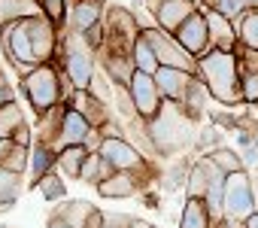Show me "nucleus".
Instances as JSON below:
<instances>
[{
	"label": "nucleus",
	"instance_id": "nucleus-1",
	"mask_svg": "<svg viewBox=\"0 0 258 228\" xmlns=\"http://www.w3.org/2000/svg\"><path fill=\"white\" fill-rule=\"evenodd\" d=\"M195 76L207 85L210 97L219 100L222 106H237L243 103L240 82H243V67L237 52H222V49H207L198 58Z\"/></svg>",
	"mask_w": 258,
	"mask_h": 228
},
{
	"label": "nucleus",
	"instance_id": "nucleus-2",
	"mask_svg": "<svg viewBox=\"0 0 258 228\" xmlns=\"http://www.w3.org/2000/svg\"><path fill=\"white\" fill-rule=\"evenodd\" d=\"M195 125L198 122L188 119L176 103L164 100L158 116L146 122V131H149V140L161 158H176V155H185L188 149H195V137H198Z\"/></svg>",
	"mask_w": 258,
	"mask_h": 228
},
{
	"label": "nucleus",
	"instance_id": "nucleus-3",
	"mask_svg": "<svg viewBox=\"0 0 258 228\" xmlns=\"http://www.w3.org/2000/svg\"><path fill=\"white\" fill-rule=\"evenodd\" d=\"M73 91H76V88L70 85L67 73H64L61 67H55V61H52V64H37V67L22 79V94L28 97L31 109L37 112V119L46 116V112H52L55 106H61Z\"/></svg>",
	"mask_w": 258,
	"mask_h": 228
},
{
	"label": "nucleus",
	"instance_id": "nucleus-4",
	"mask_svg": "<svg viewBox=\"0 0 258 228\" xmlns=\"http://www.w3.org/2000/svg\"><path fill=\"white\" fill-rule=\"evenodd\" d=\"M58 58H61V70L67 73L70 85L88 91L91 88V79L97 73V52L85 43V37L64 31L61 46H58Z\"/></svg>",
	"mask_w": 258,
	"mask_h": 228
},
{
	"label": "nucleus",
	"instance_id": "nucleus-5",
	"mask_svg": "<svg viewBox=\"0 0 258 228\" xmlns=\"http://www.w3.org/2000/svg\"><path fill=\"white\" fill-rule=\"evenodd\" d=\"M255 198V180L249 177V170H237L228 174L225 180V222L231 228H243L246 216H252L258 207Z\"/></svg>",
	"mask_w": 258,
	"mask_h": 228
},
{
	"label": "nucleus",
	"instance_id": "nucleus-6",
	"mask_svg": "<svg viewBox=\"0 0 258 228\" xmlns=\"http://www.w3.org/2000/svg\"><path fill=\"white\" fill-rule=\"evenodd\" d=\"M0 46H4V55L7 61L22 73V79L40 64L37 55H34V43H31V28H28V19L25 22H16L10 25L7 31H0Z\"/></svg>",
	"mask_w": 258,
	"mask_h": 228
},
{
	"label": "nucleus",
	"instance_id": "nucleus-7",
	"mask_svg": "<svg viewBox=\"0 0 258 228\" xmlns=\"http://www.w3.org/2000/svg\"><path fill=\"white\" fill-rule=\"evenodd\" d=\"M143 37L149 40V46H152V52H155V58H158L161 67H176V70H188V73L198 70V58H191V55L176 43L173 34H167V31H161V28L155 25V28H146Z\"/></svg>",
	"mask_w": 258,
	"mask_h": 228
},
{
	"label": "nucleus",
	"instance_id": "nucleus-8",
	"mask_svg": "<svg viewBox=\"0 0 258 228\" xmlns=\"http://www.w3.org/2000/svg\"><path fill=\"white\" fill-rule=\"evenodd\" d=\"M127 91H131L134 97V106L140 112V119H155L158 116V109L164 106V97H161V88L155 82L152 73H143V70H134L131 76V85H127Z\"/></svg>",
	"mask_w": 258,
	"mask_h": 228
},
{
	"label": "nucleus",
	"instance_id": "nucleus-9",
	"mask_svg": "<svg viewBox=\"0 0 258 228\" xmlns=\"http://www.w3.org/2000/svg\"><path fill=\"white\" fill-rule=\"evenodd\" d=\"M28 28H31V43H34V55L40 64H52L58 58V46H61V34H58V25L46 16H37V19H28Z\"/></svg>",
	"mask_w": 258,
	"mask_h": 228
},
{
	"label": "nucleus",
	"instance_id": "nucleus-10",
	"mask_svg": "<svg viewBox=\"0 0 258 228\" xmlns=\"http://www.w3.org/2000/svg\"><path fill=\"white\" fill-rule=\"evenodd\" d=\"M91 131H94L91 122L82 116V112H76V109L67 103L64 119H61V128H58V137H55L52 149L61 152V149H67V146H85V140L91 137Z\"/></svg>",
	"mask_w": 258,
	"mask_h": 228
},
{
	"label": "nucleus",
	"instance_id": "nucleus-11",
	"mask_svg": "<svg viewBox=\"0 0 258 228\" xmlns=\"http://www.w3.org/2000/svg\"><path fill=\"white\" fill-rule=\"evenodd\" d=\"M155 16V25L167 34H176L195 13H198V4L195 0H161L158 7L149 10Z\"/></svg>",
	"mask_w": 258,
	"mask_h": 228
},
{
	"label": "nucleus",
	"instance_id": "nucleus-12",
	"mask_svg": "<svg viewBox=\"0 0 258 228\" xmlns=\"http://www.w3.org/2000/svg\"><path fill=\"white\" fill-rule=\"evenodd\" d=\"M173 37H176V43H179L191 58H201V55L210 49V28H207V16L198 10V13H195V16H191V19H188L176 34H173Z\"/></svg>",
	"mask_w": 258,
	"mask_h": 228
},
{
	"label": "nucleus",
	"instance_id": "nucleus-13",
	"mask_svg": "<svg viewBox=\"0 0 258 228\" xmlns=\"http://www.w3.org/2000/svg\"><path fill=\"white\" fill-rule=\"evenodd\" d=\"M152 180H146V177H140V174H134V170H115L109 180H103V183H97L94 189H97V195L100 198H134L137 192H143L146 186H149Z\"/></svg>",
	"mask_w": 258,
	"mask_h": 228
},
{
	"label": "nucleus",
	"instance_id": "nucleus-14",
	"mask_svg": "<svg viewBox=\"0 0 258 228\" xmlns=\"http://www.w3.org/2000/svg\"><path fill=\"white\" fill-rule=\"evenodd\" d=\"M228 174L210 158V155H201L195 164H191V174H188V183H185V198H204L207 189L213 183H222Z\"/></svg>",
	"mask_w": 258,
	"mask_h": 228
},
{
	"label": "nucleus",
	"instance_id": "nucleus-15",
	"mask_svg": "<svg viewBox=\"0 0 258 228\" xmlns=\"http://www.w3.org/2000/svg\"><path fill=\"white\" fill-rule=\"evenodd\" d=\"M106 16V4L103 0H73L70 13H67V28L70 34H85L88 28L100 25Z\"/></svg>",
	"mask_w": 258,
	"mask_h": 228
},
{
	"label": "nucleus",
	"instance_id": "nucleus-16",
	"mask_svg": "<svg viewBox=\"0 0 258 228\" xmlns=\"http://www.w3.org/2000/svg\"><path fill=\"white\" fill-rule=\"evenodd\" d=\"M207 16V28H210V49H222V52H237L240 40H237V28L228 16H222L219 10H201Z\"/></svg>",
	"mask_w": 258,
	"mask_h": 228
},
{
	"label": "nucleus",
	"instance_id": "nucleus-17",
	"mask_svg": "<svg viewBox=\"0 0 258 228\" xmlns=\"http://www.w3.org/2000/svg\"><path fill=\"white\" fill-rule=\"evenodd\" d=\"M67 103H70L76 112H82V116L91 122V128H103V125L112 119V106H109V103H103L100 97H94L91 91L76 88V91L67 97Z\"/></svg>",
	"mask_w": 258,
	"mask_h": 228
},
{
	"label": "nucleus",
	"instance_id": "nucleus-18",
	"mask_svg": "<svg viewBox=\"0 0 258 228\" xmlns=\"http://www.w3.org/2000/svg\"><path fill=\"white\" fill-rule=\"evenodd\" d=\"M195 79H198L195 73L176 70V67H158V73H155V82L161 88V97L170 100V103H179L185 97V91L195 85Z\"/></svg>",
	"mask_w": 258,
	"mask_h": 228
},
{
	"label": "nucleus",
	"instance_id": "nucleus-19",
	"mask_svg": "<svg viewBox=\"0 0 258 228\" xmlns=\"http://www.w3.org/2000/svg\"><path fill=\"white\" fill-rule=\"evenodd\" d=\"M97 67L112 79V85H131V76H134V58L131 55H121V52H109V49H100L97 52Z\"/></svg>",
	"mask_w": 258,
	"mask_h": 228
},
{
	"label": "nucleus",
	"instance_id": "nucleus-20",
	"mask_svg": "<svg viewBox=\"0 0 258 228\" xmlns=\"http://www.w3.org/2000/svg\"><path fill=\"white\" fill-rule=\"evenodd\" d=\"M37 16H43L40 0H0V31H7L10 25L25 22V19H37Z\"/></svg>",
	"mask_w": 258,
	"mask_h": 228
},
{
	"label": "nucleus",
	"instance_id": "nucleus-21",
	"mask_svg": "<svg viewBox=\"0 0 258 228\" xmlns=\"http://www.w3.org/2000/svg\"><path fill=\"white\" fill-rule=\"evenodd\" d=\"M191 158L188 155H176L164 170H161V177H158V189L161 192H167V195H173V192H179V189H185V183H188V174H191Z\"/></svg>",
	"mask_w": 258,
	"mask_h": 228
},
{
	"label": "nucleus",
	"instance_id": "nucleus-22",
	"mask_svg": "<svg viewBox=\"0 0 258 228\" xmlns=\"http://www.w3.org/2000/svg\"><path fill=\"white\" fill-rule=\"evenodd\" d=\"M55 161H58V152L49 143L34 140V146H31V177H34V183L31 186H37L46 174H55Z\"/></svg>",
	"mask_w": 258,
	"mask_h": 228
},
{
	"label": "nucleus",
	"instance_id": "nucleus-23",
	"mask_svg": "<svg viewBox=\"0 0 258 228\" xmlns=\"http://www.w3.org/2000/svg\"><path fill=\"white\" fill-rule=\"evenodd\" d=\"M85 158H88V149H85V146H67V149H61V152H58L55 174H61L64 180H79Z\"/></svg>",
	"mask_w": 258,
	"mask_h": 228
},
{
	"label": "nucleus",
	"instance_id": "nucleus-24",
	"mask_svg": "<svg viewBox=\"0 0 258 228\" xmlns=\"http://www.w3.org/2000/svg\"><path fill=\"white\" fill-rule=\"evenodd\" d=\"M213 216L204 204V198H185L182 213H179V228H213Z\"/></svg>",
	"mask_w": 258,
	"mask_h": 228
},
{
	"label": "nucleus",
	"instance_id": "nucleus-25",
	"mask_svg": "<svg viewBox=\"0 0 258 228\" xmlns=\"http://www.w3.org/2000/svg\"><path fill=\"white\" fill-rule=\"evenodd\" d=\"M115 174V167L100 155V152H88L85 164H82V174H79V183H88V186H97L103 180H109Z\"/></svg>",
	"mask_w": 258,
	"mask_h": 228
},
{
	"label": "nucleus",
	"instance_id": "nucleus-26",
	"mask_svg": "<svg viewBox=\"0 0 258 228\" xmlns=\"http://www.w3.org/2000/svg\"><path fill=\"white\" fill-rule=\"evenodd\" d=\"M19 195H22V174H13L7 167H0V213L13 210Z\"/></svg>",
	"mask_w": 258,
	"mask_h": 228
},
{
	"label": "nucleus",
	"instance_id": "nucleus-27",
	"mask_svg": "<svg viewBox=\"0 0 258 228\" xmlns=\"http://www.w3.org/2000/svg\"><path fill=\"white\" fill-rule=\"evenodd\" d=\"M234 28H237V40L243 49H258V10H246L234 22Z\"/></svg>",
	"mask_w": 258,
	"mask_h": 228
},
{
	"label": "nucleus",
	"instance_id": "nucleus-28",
	"mask_svg": "<svg viewBox=\"0 0 258 228\" xmlns=\"http://www.w3.org/2000/svg\"><path fill=\"white\" fill-rule=\"evenodd\" d=\"M131 58H134V67L137 70H143V73H158V58H155V52H152V46H149V40L140 34L137 37V43H134V49H131Z\"/></svg>",
	"mask_w": 258,
	"mask_h": 228
},
{
	"label": "nucleus",
	"instance_id": "nucleus-29",
	"mask_svg": "<svg viewBox=\"0 0 258 228\" xmlns=\"http://www.w3.org/2000/svg\"><path fill=\"white\" fill-rule=\"evenodd\" d=\"M219 146H225V128H219V125H207V128H198V137H195V152H201V155H210L213 149H219Z\"/></svg>",
	"mask_w": 258,
	"mask_h": 228
},
{
	"label": "nucleus",
	"instance_id": "nucleus-30",
	"mask_svg": "<svg viewBox=\"0 0 258 228\" xmlns=\"http://www.w3.org/2000/svg\"><path fill=\"white\" fill-rule=\"evenodd\" d=\"M91 210H94V207H91L88 201L76 198V201H67V204H64L61 210H55L52 216H61V219H64V222H70L73 228H85V219L91 216Z\"/></svg>",
	"mask_w": 258,
	"mask_h": 228
},
{
	"label": "nucleus",
	"instance_id": "nucleus-31",
	"mask_svg": "<svg viewBox=\"0 0 258 228\" xmlns=\"http://www.w3.org/2000/svg\"><path fill=\"white\" fill-rule=\"evenodd\" d=\"M19 125H25V112L19 103H10V106H0V140H10Z\"/></svg>",
	"mask_w": 258,
	"mask_h": 228
},
{
	"label": "nucleus",
	"instance_id": "nucleus-32",
	"mask_svg": "<svg viewBox=\"0 0 258 228\" xmlns=\"http://www.w3.org/2000/svg\"><path fill=\"white\" fill-rule=\"evenodd\" d=\"M34 189H40L43 201H49V204H55V201H64V198H67V183H64V177H61V174H46Z\"/></svg>",
	"mask_w": 258,
	"mask_h": 228
},
{
	"label": "nucleus",
	"instance_id": "nucleus-33",
	"mask_svg": "<svg viewBox=\"0 0 258 228\" xmlns=\"http://www.w3.org/2000/svg\"><path fill=\"white\" fill-rule=\"evenodd\" d=\"M210 158L225 170V174H237V170H246V164H243V155L237 152V149H231V146H219V149H213L210 152Z\"/></svg>",
	"mask_w": 258,
	"mask_h": 228
},
{
	"label": "nucleus",
	"instance_id": "nucleus-34",
	"mask_svg": "<svg viewBox=\"0 0 258 228\" xmlns=\"http://www.w3.org/2000/svg\"><path fill=\"white\" fill-rule=\"evenodd\" d=\"M112 106H115V112H118V119H124V122H131V119H137V116H140V112H137V106H134V97H131V91H127L124 85H115Z\"/></svg>",
	"mask_w": 258,
	"mask_h": 228
},
{
	"label": "nucleus",
	"instance_id": "nucleus-35",
	"mask_svg": "<svg viewBox=\"0 0 258 228\" xmlns=\"http://www.w3.org/2000/svg\"><path fill=\"white\" fill-rule=\"evenodd\" d=\"M43 16L52 19L58 28H67V13H70V0H40Z\"/></svg>",
	"mask_w": 258,
	"mask_h": 228
},
{
	"label": "nucleus",
	"instance_id": "nucleus-36",
	"mask_svg": "<svg viewBox=\"0 0 258 228\" xmlns=\"http://www.w3.org/2000/svg\"><path fill=\"white\" fill-rule=\"evenodd\" d=\"M94 97H100L103 103H109L112 106V97H115V85H112V79L97 67V73H94V79H91V88H88Z\"/></svg>",
	"mask_w": 258,
	"mask_h": 228
},
{
	"label": "nucleus",
	"instance_id": "nucleus-37",
	"mask_svg": "<svg viewBox=\"0 0 258 228\" xmlns=\"http://www.w3.org/2000/svg\"><path fill=\"white\" fill-rule=\"evenodd\" d=\"M4 167H7V170H13V174H25V170L31 167V146H22V143H16Z\"/></svg>",
	"mask_w": 258,
	"mask_h": 228
},
{
	"label": "nucleus",
	"instance_id": "nucleus-38",
	"mask_svg": "<svg viewBox=\"0 0 258 228\" xmlns=\"http://www.w3.org/2000/svg\"><path fill=\"white\" fill-rule=\"evenodd\" d=\"M240 94H243V103H258V73H243Z\"/></svg>",
	"mask_w": 258,
	"mask_h": 228
},
{
	"label": "nucleus",
	"instance_id": "nucleus-39",
	"mask_svg": "<svg viewBox=\"0 0 258 228\" xmlns=\"http://www.w3.org/2000/svg\"><path fill=\"white\" fill-rule=\"evenodd\" d=\"M216 10H219L222 16H228L231 22H237L249 7H246V0H219V7H216Z\"/></svg>",
	"mask_w": 258,
	"mask_h": 228
},
{
	"label": "nucleus",
	"instance_id": "nucleus-40",
	"mask_svg": "<svg viewBox=\"0 0 258 228\" xmlns=\"http://www.w3.org/2000/svg\"><path fill=\"white\" fill-rule=\"evenodd\" d=\"M134 216L127 213H103V228H131Z\"/></svg>",
	"mask_w": 258,
	"mask_h": 228
},
{
	"label": "nucleus",
	"instance_id": "nucleus-41",
	"mask_svg": "<svg viewBox=\"0 0 258 228\" xmlns=\"http://www.w3.org/2000/svg\"><path fill=\"white\" fill-rule=\"evenodd\" d=\"M10 103H16V88L10 85L4 67H0V106H10Z\"/></svg>",
	"mask_w": 258,
	"mask_h": 228
},
{
	"label": "nucleus",
	"instance_id": "nucleus-42",
	"mask_svg": "<svg viewBox=\"0 0 258 228\" xmlns=\"http://www.w3.org/2000/svg\"><path fill=\"white\" fill-rule=\"evenodd\" d=\"M97 131H100V137H103V140H106V137H124V125H121V122H115V119H109V122H106L103 128H97Z\"/></svg>",
	"mask_w": 258,
	"mask_h": 228
},
{
	"label": "nucleus",
	"instance_id": "nucleus-43",
	"mask_svg": "<svg viewBox=\"0 0 258 228\" xmlns=\"http://www.w3.org/2000/svg\"><path fill=\"white\" fill-rule=\"evenodd\" d=\"M240 155H243V164H246V170L258 167V143H252V146H243V149H240Z\"/></svg>",
	"mask_w": 258,
	"mask_h": 228
},
{
	"label": "nucleus",
	"instance_id": "nucleus-44",
	"mask_svg": "<svg viewBox=\"0 0 258 228\" xmlns=\"http://www.w3.org/2000/svg\"><path fill=\"white\" fill-rule=\"evenodd\" d=\"M13 140H16V143H22V146H34V140H31V128H28V122H25V125H19V131L13 134Z\"/></svg>",
	"mask_w": 258,
	"mask_h": 228
},
{
	"label": "nucleus",
	"instance_id": "nucleus-45",
	"mask_svg": "<svg viewBox=\"0 0 258 228\" xmlns=\"http://www.w3.org/2000/svg\"><path fill=\"white\" fill-rule=\"evenodd\" d=\"M13 146H16V140H13V137H10V140H0V167L7 164V158H10Z\"/></svg>",
	"mask_w": 258,
	"mask_h": 228
},
{
	"label": "nucleus",
	"instance_id": "nucleus-46",
	"mask_svg": "<svg viewBox=\"0 0 258 228\" xmlns=\"http://www.w3.org/2000/svg\"><path fill=\"white\" fill-rule=\"evenodd\" d=\"M143 201H146V207H149V210H161V204H158V195H155V192L143 195Z\"/></svg>",
	"mask_w": 258,
	"mask_h": 228
},
{
	"label": "nucleus",
	"instance_id": "nucleus-47",
	"mask_svg": "<svg viewBox=\"0 0 258 228\" xmlns=\"http://www.w3.org/2000/svg\"><path fill=\"white\" fill-rule=\"evenodd\" d=\"M46 228H73V225H70V222H64V219H61V216H52V219H49V225H46Z\"/></svg>",
	"mask_w": 258,
	"mask_h": 228
},
{
	"label": "nucleus",
	"instance_id": "nucleus-48",
	"mask_svg": "<svg viewBox=\"0 0 258 228\" xmlns=\"http://www.w3.org/2000/svg\"><path fill=\"white\" fill-rule=\"evenodd\" d=\"M195 4H198V10H216L219 0H195Z\"/></svg>",
	"mask_w": 258,
	"mask_h": 228
},
{
	"label": "nucleus",
	"instance_id": "nucleus-49",
	"mask_svg": "<svg viewBox=\"0 0 258 228\" xmlns=\"http://www.w3.org/2000/svg\"><path fill=\"white\" fill-rule=\"evenodd\" d=\"M243 228H258V210H255L252 216H246V222H243Z\"/></svg>",
	"mask_w": 258,
	"mask_h": 228
},
{
	"label": "nucleus",
	"instance_id": "nucleus-50",
	"mask_svg": "<svg viewBox=\"0 0 258 228\" xmlns=\"http://www.w3.org/2000/svg\"><path fill=\"white\" fill-rule=\"evenodd\" d=\"M131 228H155V225H152V222H146V219H134V222H131Z\"/></svg>",
	"mask_w": 258,
	"mask_h": 228
},
{
	"label": "nucleus",
	"instance_id": "nucleus-51",
	"mask_svg": "<svg viewBox=\"0 0 258 228\" xmlns=\"http://www.w3.org/2000/svg\"><path fill=\"white\" fill-rule=\"evenodd\" d=\"M246 7L249 10H258V0H246Z\"/></svg>",
	"mask_w": 258,
	"mask_h": 228
},
{
	"label": "nucleus",
	"instance_id": "nucleus-52",
	"mask_svg": "<svg viewBox=\"0 0 258 228\" xmlns=\"http://www.w3.org/2000/svg\"><path fill=\"white\" fill-rule=\"evenodd\" d=\"M213 228H231V225H228V222H216Z\"/></svg>",
	"mask_w": 258,
	"mask_h": 228
},
{
	"label": "nucleus",
	"instance_id": "nucleus-53",
	"mask_svg": "<svg viewBox=\"0 0 258 228\" xmlns=\"http://www.w3.org/2000/svg\"><path fill=\"white\" fill-rule=\"evenodd\" d=\"M146 4H149V10H152V7H158V4H161V0H146Z\"/></svg>",
	"mask_w": 258,
	"mask_h": 228
},
{
	"label": "nucleus",
	"instance_id": "nucleus-54",
	"mask_svg": "<svg viewBox=\"0 0 258 228\" xmlns=\"http://www.w3.org/2000/svg\"><path fill=\"white\" fill-rule=\"evenodd\" d=\"M255 192H258V180H255Z\"/></svg>",
	"mask_w": 258,
	"mask_h": 228
}]
</instances>
